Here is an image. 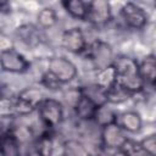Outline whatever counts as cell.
<instances>
[{
	"instance_id": "6da1fadb",
	"label": "cell",
	"mask_w": 156,
	"mask_h": 156,
	"mask_svg": "<svg viewBox=\"0 0 156 156\" xmlns=\"http://www.w3.org/2000/svg\"><path fill=\"white\" fill-rule=\"evenodd\" d=\"M116 83L122 85L130 94L140 93L145 89V84L139 73L138 61L129 56H118L115 57L113 63Z\"/></svg>"
},
{
	"instance_id": "7a4b0ae2",
	"label": "cell",
	"mask_w": 156,
	"mask_h": 156,
	"mask_svg": "<svg viewBox=\"0 0 156 156\" xmlns=\"http://www.w3.org/2000/svg\"><path fill=\"white\" fill-rule=\"evenodd\" d=\"M45 94L38 87H28L23 89L13 100L12 108L18 116H28L37 111L39 104L45 99Z\"/></svg>"
},
{
	"instance_id": "3957f363",
	"label": "cell",
	"mask_w": 156,
	"mask_h": 156,
	"mask_svg": "<svg viewBox=\"0 0 156 156\" xmlns=\"http://www.w3.org/2000/svg\"><path fill=\"white\" fill-rule=\"evenodd\" d=\"M39 118L43 123V126L51 130L56 127H58L63 121V105L61 101L52 99V98H45L37 108Z\"/></svg>"
},
{
	"instance_id": "277c9868",
	"label": "cell",
	"mask_w": 156,
	"mask_h": 156,
	"mask_svg": "<svg viewBox=\"0 0 156 156\" xmlns=\"http://www.w3.org/2000/svg\"><path fill=\"white\" fill-rule=\"evenodd\" d=\"M84 54L91 62L95 71L111 66L115 60L112 46L107 41H104L100 39H96L90 44H88Z\"/></svg>"
},
{
	"instance_id": "5b68a950",
	"label": "cell",
	"mask_w": 156,
	"mask_h": 156,
	"mask_svg": "<svg viewBox=\"0 0 156 156\" xmlns=\"http://www.w3.org/2000/svg\"><path fill=\"white\" fill-rule=\"evenodd\" d=\"M48 72H50L62 85L76 79L78 74L77 66L65 56H51L48 61Z\"/></svg>"
},
{
	"instance_id": "8992f818",
	"label": "cell",
	"mask_w": 156,
	"mask_h": 156,
	"mask_svg": "<svg viewBox=\"0 0 156 156\" xmlns=\"http://www.w3.org/2000/svg\"><path fill=\"white\" fill-rule=\"evenodd\" d=\"M30 62L15 48H9L0 52V68L7 73L21 74L29 69Z\"/></svg>"
},
{
	"instance_id": "52a82bcc",
	"label": "cell",
	"mask_w": 156,
	"mask_h": 156,
	"mask_svg": "<svg viewBox=\"0 0 156 156\" xmlns=\"http://www.w3.org/2000/svg\"><path fill=\"white\" fill-rule=\"evenodd\" d=\"M112 20V7L106 0H93L88 4V13L85 21L95 27L106 26Z\"/></svg>"
},
{
	"instance_id": "ba28073f",
	"label": "cell",
	"mask_w": 156,
	"mask_h": 156,
	"mask_svg": "<svg viewBox=\"0 0 156 156\" xmlns=\"http://www.w3.org/2000/svg\"><path fill=\"white\" fill-rule=\"evenodd\" d=\"M119 15L126 26L132 29H143L149 22V16L144 7L135 2H126L121 7Z\"/></svg>"
},
{
	"instance_id": "9c48e42d",
	"label": "cell",
	"mask_w": 156,
	"mask_h": 156,
	"mask_svg": "<svg viewBox=\"0 0 156 156\" xmlns=\"http://www.w3.org/2000/svg\"><path fill=\"white\" fill-rule=\"evenodd\" d=\"M100 139H101L102 146L108 149V150L122 149L129 141L127 133L117 123H111L108 126L102 127Z\"/></svg>"
},
{
	"instance_id": "30bf717a",
	"label": "cell",
	"mask_w": 156,
	"mask_h": 156,
	"mask_svg": "<svg viewBox=\"0 0 156 156\" xmlns=\"http://www.w3.org/2000/svg\"><path fill=\"white\" fill-rule=\"evenodd\" d=\"M62 48L71 54H84L88 43L84 35V32L79 27H72L66 29L61 35Z\"/></svg>"
},
{
	"instance_id": "8fae6325",
	"label": "cell",
	"mask_w": 156,
	"mask_h": 156,
	"mask_svg": "<svg viewBox=\"0 0 156 156\" xmlns=\"http://www.w3.org/2000/svg\"><path fill=\"white\" fill-rule=\"evenodd\" d=\"M16 35L28 48H37L43 43L41 29L33 23H24L16 29Z\"/></svg>"
},
{
	"instance_id": "7c38bea8",
	"label": "cell",
	"mask_w": 156,
	"mask_h": 156,
	"mask_svg": "<svg viewBox=\"0 0 156 156\" xmlns=\"http://www.w3.org/2000/svg\"><path fill=\"white\" fill-rule=\"evenodd\" d=\"M116 123L126 133H138L143 127V118L136 111H124L118 113Z\"/></svg>"
},
{
	"instance_id": "4fadbf2b",
	"label": "cell",
	"mask_w": 156,
	"mask_h": 156,
	"mask_svg": "<svg viewBox=\"0 0 156 156\" xmlns=\"http://www.w3.org/2000/svg\"><path fill=\"white\" fill-rule=\"evenodd\" d=\"M138 67H139L140 77L144 80L145 88H146V85L154 87L155 80H156V58H155V55L154 54L146 55L140 62H138Z\"/></svg>"
},
{
	"instance_id": "5bb4252c",
	"label": "cell",
	"mask_w": 156,
	"mask_h": 156,
	"mask_svg": "<svg viewBox=\"0 0 156 156\" xmlns=\"http://www.w3.org/2000/svg\"><path fill=\"white\" fill-rule=\"evenodd\" d=\"M98 107L99 106L95 102H93L89 98H87L85 95H83L80 93L79 99L77 100V102L74 104V106L72 108L74 110V113L79 119H82V121H93Z\"/></svg>"
},
{
	"instance_id": "9a60e30c",
	"label": "cell",
	"mask_w": 156,
	"mask_h": 156,
	"mask_svg": "<svg viewBox=\"0 0 156 156\" xmlns=\"http://www.w3.org/2000/svg\"><path fill=\"white\" fill-rule=\"evenodd\" d=\"M133 94H130L128 90H126L122 85L118 83H113L105 90V100L108 105H119L126 101H128Z\"/></svg>"
},
{
	"instance_id": "2e32d148",
	"label": "cell",
	"mask_w": 156,
	"mask_h": 156,
	"mask_svg": "<svg viewBox=\"0 0 156 156\" xmlns=\"http://www.w3.org/2000/svg\"><path fill=\"white\" fill-rule=\"evenodd\" d=\"M117 116H118V112L112 107V105L104 104V105H101L96 108V112H95V116H94L93 121L100 128H102V127L108 126L111 123H116Z\"/></svg>"
},
{
	"instance_id": "e0dca14e",
	"label": "cell",
	"mask_w": 156,
	"mask_h": 156,
	"mask_svg": "<svg viewBox=\"0 0 156 156\" xmlns=\"http://www.w3.org/2000/svg\"><path fill=\"white\" fill-rule=\"evenodd\" d=\"M88 4L89 1L83 0H65L61 2L62 7L71 17L80 21H85L88 13Z\"/></svg>"
},
{
	"instance_id": "ac0fdd59",
	"label": "cell",
	"mask_w": 156,
	"mask_h": 156,
	"mask_svg": "<svg viewBox=\"0 0 156 156\" xmlns=\"http://www.w3.org/2000/svg\"><path fill=\"white\" fill-rule=\"evenodd\" d=\"M57 23V13L54 7L45 6L37 15V26L40 29H50Z\"/></svg>"
},
{
	"instance_id": "d6986e66",
	"label": "cell",
	"mask_w": 156,
	"mask_h": 156,
	"mask_svg": "<svg viewBox=\"0 0 156 156\" xmlns=\"http://www.w3.org/2000/svg\"><path fill=\"white\" fill-rule=\"evenodd\" d=\"M62 156H90V152L80 140L68 139L62 145Z\"/></svg>"
},
{
	"instance_id": "ffe728a7",
	"label": "cell",
	"mask_w": 156,
	"mask_h": 156,
	"mask_svg": "<svg viewBox=\"0 0 156 156\" xmlns=\"http://www.w3.org/2000/svg\"><path fill=\"white\" fill-rule=\"evenodd\" d=\"M116 82V76H115V68L113 66H108V67H105L102 69H99L96 71V74H95V84L99 85L100 88L102 89H107L110 85H112L113 83Z\"/></svg>"
},
{
	"instance_id": "44dd1931",
	"label": "cell",
	"mask_w": 156,
	"mask_h": 156,
	"mask_svg": "<svg viewBox=\"0 0 156 156\" xmlns=\"http://www.w3.org/2000/svg\"><path fill=\"white\" fill-rule=\"evenodd\" d=\"M138 147L146 156H156V135H146L138 143Z\"/></svg>"
},
{
	"instance_id": "7402d4cb",
	"label": "cell",
	"mask_w": 156,
	"mask_h": 156,
	"mask_svg": "<svg viewBox=\"0 0 156 156\" xmlns=\"http://www.w3.org/2000/svg\"><path fill=\"white\" fill-rule=\"evenodd\" d=\"M40 84L44 87V88H46V89H49V90H58L60 88H61V83L50 73V72H48V71H45L41 76H40Z\"/></svg>"
},
{
	"instance_id": "603a6c76",
	"label": "cell",
	"mask_w": 156,
	"mask_h": 156,
	"mask_svg": "<svg viewBox=\"0 0 156 156\" xmlns=\"http://www.w3.org/2000/svg\"><path fill=\"white\" fill-rule=\"evenodd\" d=\"M11 12V5L7 1H0V13L7 15Z\"/></svg>"
},
{
	"instance_id": "cb8c5ba5",
	"label": "cell",
	"mask_w": 156,
	"mask_h": 156,
	"mask_svg": "<svg viewBox=\"0 0 156 156\" xmlns=\"http://www.w3.org/2000/svg\"><path fill=\"white\" fill-rule=\"evenodd\" d=\"M111 156H130V154L128 152V150L126 147H122V149L113 150V152L111 154Z\"/></svg>"
},
{
	"instance_id": "d4e9b609",
	"label": "cell",
	"mask_w": 156,
	"mask_h": 156,
	"mask_svg": "<svg viewBox=\"0 0 156 156\" xmlns=\"http://www.w3.org/2000/svg\"><path fill=\"white\" fill-rule=\"evenodd\" d=\"M24 156H40V155L37 152V150H35V149L33 147V145L30 144V146L27 149V151H26Z\"/></svg>"
},
{
	"instance_id": "484cf974",
	"label": "cell",
	"mask_w": 156,
	"mask_h": 156,
	"mask_svg": "<svg viewBox=\"0 0 156 156\" xmlns=\"http://www.w3.org/2000/svg\"><path fill=\"white\" fill-rule=\"evenodd\" d=\"M0 156H6V152H5L4 145H2V143H1V139H0Z\"/></svg>"
}]
</instances>
